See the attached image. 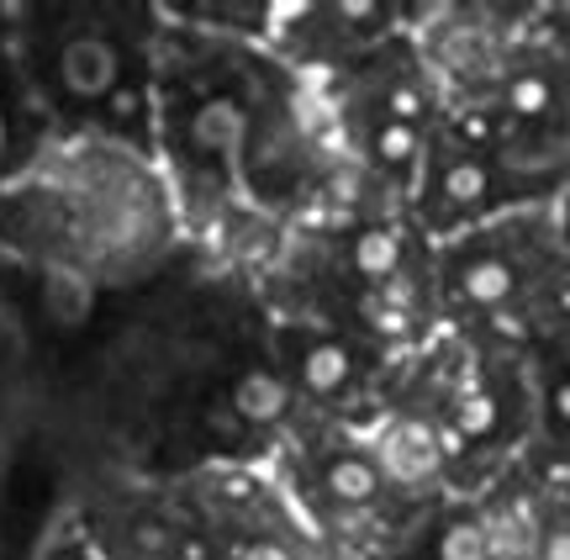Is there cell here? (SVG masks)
Listing matches in <instances>:
<instances>
[{
	"instance_id": "12",
	"label": "cell",
	"mask_w": 570,
	"mask_h": 560,
	"mask_svg": "<svg viewBox=\"0 0 570 560\" xmlns=\"http://www.w3.org/2000/svg\"><path fill=\"white\" fill-rule=\"evenodd\" d=\"M444 196L454 202V207H470V202H481V196H487V169L475 165V159H460V165H449Z\"/></svg>"
},
{
	"instance_id": "9",
	"label": "cell",
	"mask_w": 570,
	"mask_h": 560,
	"mask_svg": "<svg viewBox=\"0 0 570 560\" xmlns=\"http://www.w3.org/2000/svg\"><path fill=\"white\" fill-rule=\"evenodd\" d=\"M402 265V238L391 228H370L354 238V271L370 275V281H386L391 271Z\"/></svg>"
},
{
	"instance_id": "13",
	"label": "cell",
	"mask_w": 570,
	"mask_h": 560,
	"mask_svg": "<svg viewBox=\"0 0 570 560\" xmlns=\"http://www.w3.org/2000/svg\"><path fill=\"white\" fill-rule=\"evenodd\" d=\"M454 417H460V434L487 439L491 429H497V402H491L487 392H465L460 396V407H454Z\"/></svg>"
},
{
	"instance_id": "15",
	"label": "cell",
	"mask_w": 570,
	"mask_h": 560,
	"mask_svg": "<svg viewBox=\"0 0 570 560\" xmlns=\"http://www.w3.org/2000/svg\"><path fill=\"white\" fill-rule=\"evenodd\" d=\"M544 560H570V519H554L544 529Z\"/></svg>"
},
{
	"instance_id": "10",
	"label": "cell",
	"mask_w": 570,
	"mask_h": 560,
	"mask_svg": "<svg viewBox=\"0 0 570 560\" xmlns=\"http://www.w3.org/2000/svg\"><path fill=\"white\" fill-rule=\"evenodd\" d=\"M554 101V85L544 80V75H512L508 80V111L512 117H544Z\"/></svg>"
},
{
	"instance_id": "7",
	"label": "cell",
	"mask_w": 570,
	"mask_h": 560,
	"mask_svg": "<svg viewBox=\"0 0 570 560\" xmlns=\"http://www.w3.org/2000/svg\"><path fill=\"white\" fill-rule=\"evenodd\" d=\"M327 492H333L338 502H348V508H360V502H370L375 492H381V471L360 455H344V460L327 465Z\"/></svg>"
},
{
	"instance_id": "2",
	"label": "cell",
	"mask_w": 570,
	"mask_h": 560,
	"mask_svg": "<svg viewBox=\"0 0 570 560\" xmlns=\"http://www.w3.org/2000/svg\"><path fill=\"white\" fill-rule=\"evenodd\" d=\"M381 471H386L391 481H423L439 471V439H433V429L428 423H417V417H407V423H396L386 439H381Z\"/></svg>"
},
{
	"instance_id": "16",
	"label": "cell",
	"mask_w": 570,
	"mask_h": 560,
	"mask_svg": "<svg viewBox=\"0 0 570 560\" xmlns=\"http://www.w3.org/2000/svg\"><path fill=\"white\" fill-rule=\"evenodd\" d=\"M206 423H212V434L233 439V434H238V423H244V417L233 413V402H227V407H223V402H217V407H212V413H206Z\"/></svg>"
},
{
	"instance_id": "17",
	"label": "cell",
	"mask_w": 570,
	"mask_h": 560,
	"mask_svg": "<svg viewBox=\"0 0 570 560\" xmlns=\"http://www.w3.org/2000/svg\"><path fill=\"white\" fill-rule=\"evenodd\" d=\"M550 417H554V429H570V375L550 392Z\"/></svg>"
},
{
	"instance_id": "18",
	"label": "cell",
	"mask_w": 570,
	"mask_h": 560,
	"mask_svg": "<svg viewBox=\"0 0 570 560\" xmlns=\"http://www.w3.org/2000/svg\"><path fill=\"white\" fill-rule=\"evenodd\" d=\"M238 560H291V550L275 544V540H254V544H244V556Z\"/></svg>"
},
{
	"instance_id": "6",
	"label": "cell",
	"mask_w": 570,
	"mask_h": 560,
	"mask_svg": "<svg viewBox=\"0 0 570 560\" xmlns=\"http://www.w3.org/2000/svg\"><path fill=\"white\" fill-rule=\"evenodd\" d=\"M512 271L502 265V259H475V265H465L460 271V291H465V302H475V307H502L512 296Z\"/></svg>"
},
{
	"instance_id": "19",
	"label": "cell",
	"mask_w": 570,
	"mask_h": 560,
	"mask_svg": "<svg viewBox=\"0 0 570 560\" xmlns=\"http://www.w3.org/2000/svg\"><path fill=\"white\" fill-rule=\"evenodd\" d=\"M138 111V96H117V117H132Z\"/></svg>"
},
{
	"instance_id": "8",
	"label": "cell",
	"mask_w": 570,
	"mask_h": 560,
	"mask_svg": "<svg viewBox=\"0 0 570 560\" xmlns=\"http://www.w3.org/2000/svg\"><path fill=\"white\" fill-rule=\"evenodd\" d=\"M233 138H238V106L233 101L196 106V117H190V144L206 148V154H223V148H233Z\"/></svg>"
},
{
	"instance_id": "5",
	"label": "cell",
	"mask_w": 570,
	"mask_h": 560,
	"mask_svg": "<svg viewBox=\"0 0 570 560\" xmlns=\"http://www.w3.org/2000/svg\"><path fill=\"white\" fill-rule=\"evenodd\" d=\"M42 302H48V312H53V323H63V328H80L85 317H90V307H96V291L85 286L80 275L53 271L48 281H42Z\"/></svg>"
},
{
	"instance_id": "4",
	"label": "cell",
	"mask_w": 570,
	"mask_h": 560,
	"mask_svg": "<svg viewBox=\"0 0 570 560\" xmlns=\"http://www.w3.org/2000/svg\"><path fill=\"white\" fill-rule=\"evenodd\" d=\"M233 413L244 423H275L285 413V386L265 371H244L233 386Z\"/></svg>"
},
{
	"instance_id": "3",
	"label": "cell",
	"mask_w": 570,
	"mask_h": 560,
	"mask_svg": "<svg viewBox=\"0 0 570 560\" xmlns=\"http://www.w3.org/2000/svg\"><path fill=\"white\" fill-rule=\"evenodd\" d=\"M348 350L344 344H327V338H306L302 350H296V381H302L306 392L317 396H333L348 386Z\"/></svg>"
},
{
	"instance_id": "1",
	"label": "cell",
	"mask_w": 570,
	"mask_h": 560,
	"mask_svg": "<svg viewBox=\"0 0 570 560\" xmlns=\"http://www.w3.org/2000/svg\"><path fill=\"white\" fill-rule=\"evenodd\" d=\"M59 75L80 101H101V96L117 90V75H122L117 69V48L106 38H75L59 53Z\"/></svg>"
},
{
	"instance_id": "14",
	"label": "cell",
	"mask_w": 570,
	"mask_h": 560,
	"mask_svg": "<svg viewBox=\"0 0 570 560\" xmlns=\"http://www.w3.org/2000/svg\"><path fill=\"white\" fill-rule=\"evenodd\" d=\"M375 148H381V159H386V165H407L412 148H417V138H412V127H407V122H391V127H381Z\"/></svg>"
},
{
	"instance_id": "11",
	"label": "cell",
	"mask_w": 570,
	"mask_h": 560,
	"mask_svg": "<svg viewBox=\"0 0 570 560\" xmlns=\"http://www.w3.org/2000/svg\"><path fill=\"white\" fill-rule=\"evenodd\" d=\"M491 556V529L487 523H454L439 544V560H487Z\"/></svg>"
}]
</instances>
